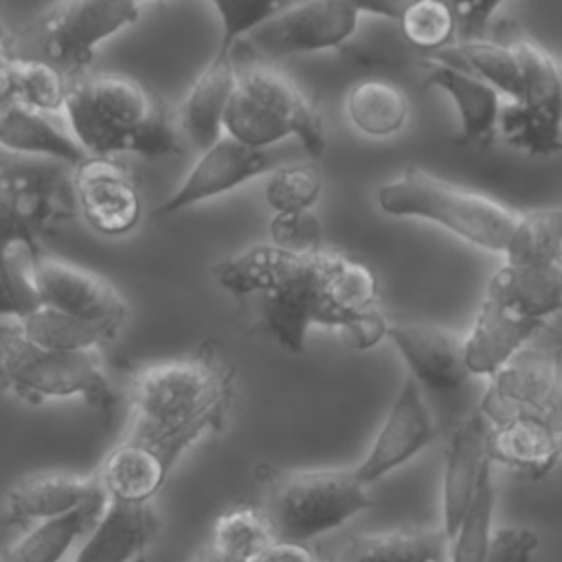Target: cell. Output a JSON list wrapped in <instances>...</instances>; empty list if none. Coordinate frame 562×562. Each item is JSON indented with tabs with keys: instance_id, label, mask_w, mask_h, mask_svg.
Returning <instances> with one entry per match:
<instances>
[{
	"instance_id": "obj_9",
	"label": "cell",
	"mask_w": 562,
	"mask_h": 562,
	"mask_svg": "<svg viewBox=\"0 0 562 562\" xmlns=\"http://www.w3.org/2000/svg\"><path fill=\"white\" fill-rule=\"evenodd\" d=\"M70 173L42 167L0 169V263L15 250H37L35 241L55 224L72 217Z\"/></svg>"
},
{
	"instance_id": "obj_21",
	"label": "cell",
	"mask_w": 562,
	"mask_h": 562,
	"mask_svg": "<svg viewBox=\"0 0 562 562\" xmlns=\"http://www.w3.org/2000/svg\"><path fill=\"white\" fill-rule=\"evenodd\" d=\"M235 48L217 46L176 110L187 147L202 151L224 134L222 121L235 88Z\"/></svg>"
},
{
	"instance_id": "obj_35",
	"label": "cell",
	"mask_w": 562,
	"mask_h": 562,
	"mask_svg": "<svg viewBox=\"0 0 562 562\" xmlns=\"http://www.w3.org/2000/svg\"><path fill=\"white\" fill-rule=\"evenodd\" d=\"M272 533L268 529V522L261 514V509L241 505L224 512L215 525L211 544L217 549L248 562L255 553H259L263 547L272 542Z\"/></svg>"
},
{
	"instance_id": "obj_39",
	"label": "cell",
	"mask_w": 562,
	"mask_h": 562,
	"mask_svg": "<svg viewBox=\"0 0 562 562\" xmlns=\"http://www.w3.org/2000/svg\"><path fill=\"white\" fill-rule=\"evenodd\" d=\"M268 231L272 244L285 250L301 252L321 246V222L314 211L274 213Z\"/></svg>"
},
{
	"instance_id": "obj_44",
	"label": "cell",
	"mask_w": 562,
	"mask_h": 562,
	"mask_svg": "<svg viewBox=\"0 0 562 562\" xmlns=\"http://www.w3.org/2000/svg\"><path fill=\"white\" fill-rule=\"evenodd\" d=\"M248 562H316V558L305 544L272 540L268 547L255 553Z\"/></svg>"
},
{
	"instance_id": "obj_25",
	"label": "cell",
	"mask_w": 562,
	"mask_h": 562,
	"mask_svg": "<svg viewBox=\"0 0 562 562\" xmlns=\"http://www.w3.org/2000/svg\"><path fill=\"white\" fill-rule=\"evenodd\" d=\"M103 487L97 476H81L72 472H37L22 476L7 490L4 512L11 522H40L53 516H61Z\"/></svg>"
},
{
	"instance_id": "obj_47",
	"label": "cell",
	"mask_w": 562,
	"mask_h": 562,
	"mask_svg": "<svg viewBox=\"0 0 562 562\" xmlns=\"http://www.w3.org/2000/svg\"><path fill=\"white\" fill-rule=\"evenodd\" d=\"M11 59H13V55L9 53V48H7L4 42L0 40V92L4 90V79H7V70H9Z\"/></svg>"
},
{
	"instance_id": "obj_46",
	"label": "cell",
	"mask_w": 562,
	"mask_h": 562,
	"mask_svg": "<svg viewBox=\"0 0 562 562\" xmlns=\"http://www.w3.org/2000/svg\"><path fill=\"white\" fill-rule=\"evenodd\" d=\"M193 562H244V560H239V558H235V555H231V553H226V551H222V549H217L215 544L209 542V544L195 555Z\"/></svg>"
},
{
	"instance_id": "obj_10",
	"label": "cell",
	"mask_w": 562,
	"mask_h": 562,
	"mask_svg": "<svg viewBox=\"0 0 562 562\" xmlns=\"http://www.w3.org/2000/svg\"><path fill=\"white\" fill-rule=\"evenodd\" d=\"M138 0H57L37 20L44 61L77 75L88 68L101 42L134 24Z\"/></svg>"
},
{
	"instance_id": "obj_13",
	"label": "cell",
	"mask_w": 562,
	"mask_h": 562,
	"mask_svg": "<svg viewBox=\"0 0 562 562\" xmlns=\"http://www.w3.org/2000/svg\"><path fill=\"white\" fill-rule=\"evenodd\" d=\"M24 270L40 305H48L64 314L123 327L127 318V301L99 272L83 266L29 250Z\"/></svg>"
},
{
	"instance_id": "obj_48",
	"label": "cell",
	"mask_w": 562,
	"mask_h": 562,
	"mask_svg": "<svg viewBox=\"0 0 562 562\" xmlns=\"http://www.w3.org/2000/svg\"><path fill=\"white\" fill-rule=\"evenodd\" d=\"M316 562H318V560H316Z\"/></svg>"
},
{
	"instance_id": "obj_41",
	"label": "cell",
	"mask_w": 562,
	"mask_h": 562,
	"mask_svg": "<svg viewBox=\"0 0 562 562\" xmlns=\"http://www.w3.org/2000/svg\"><path fill=\"white\" fill-rule=\"evenodd\" d=\"M40 301L31 288V281L24 270V259H13L0 263V316L4 318H20Z\"/></svg>"
},
{
	"instance_id": "obj_14",
	"label": "cell",
	"mask_w": 562,
	"mask_h": 562,
	"mask_svg": "<svg viewBox=\"0 0 562 562\" xmlns=\"http://www.w3.org/2000/svg\"><path fill=\"white\" fill-rule=\"evenodd\" d=\"M70 189L77 211L101 235H127L140 220L136 176L114 156H83L70 167Z\"/></svg>"
},
{
	"instance_id": "obj_30",
	"label": "cell",
	"mask_w": 562,
	"mask_h": 562,
	"mask_svg": "<svg viewBox=\"0 0 562 562\" xmlns=\"http://www.w3.org/2000/svg\"><path fill=\"white\" fill-rule=\"evenodd\" d=\"M22 334L40 347L55 351H90L116 338L119 327L83 321L48 305H37L20 318H13Z\"/></svg>"
},
{
	"instance_id": "obj_18",
	"label": "cell",
	"mask_w": 562,
	"mask_h": 562,
	"mask_svg": "<svg viewBox=\"0 0 562 562\" xmlns=\"http://www.w3.org/2000/svg\"><path fill=\"white\" fill-rule=\"evenodd\" d=\"M547 323L527 318L485 294L470 334L463 338V358L470 375L490 378L514 353L527 347Z\"/></svg>"
},
{
	"instance_id": "obj_22",
	"label": "cell",
	"mask_w": 562,
	"mask_h": 562,
	"mask_svg": "<svg viewBox=\"0 0 562 562\" xmlns=\"http://www.w3.org/2000/svg\"><path fill=\"white\" fill-rule=\"evenodd\" d=\"M158 531L151 503L108 498L72 562H132Z\"/></svg>"
},
{
	"instance_id": "obj_2",
	"label": "cell",
	"mask_w": 562,
	"mask_h": 562,
	"mask_svg": "<svg viewBox=\"0 0 562 562\" xmlns=\"http://www.w3.org/2000/svg\"><path fill=\"white\" fill-rule=\"evenodd\" d=\"M235 395V367L215 340L193 353L143 364L130 378L132 411L121 441L169 476L193 443L224 428Z\"/></svg>"
},
{
	"instance_id": "obj_32",
	"label": "cell",
	"mask_w": 562,
	"mask_h": 562,
	"mask_svg": "<svg viewBox=\"0 0 562 562\" xmlns=\"http://www.w3.org/2000/svg\"><path fill=\"white\" fill-rule=\"evenodd\" d=\"M501 255L512 266H562V211L544 206L520 213Z\"/></svg>"
},
{
	"instance_id": "obj_17",
	"label": "cell",
	"mask_w": 562,
	"mask_h": 562,
	"mask_svg": "<svg viewBox=\"0 0 562 562\" xmlns=\"http://www.w3.org/2000/svg\"><path fill=\"white\" fill-rule=\"evenodd\" d=\"M384 338L400 351L411 378L430 391H457L470 375L463 358V338L441 325L389 321Z\"/></svg>"
},
{
	"instance_id": "obj_28",
	"label": "cell",
	"mask_w": 562,
	"mask_h": 562,
	"mask_svg": "<svg viewBox=\"0 0 562 562\" xmlns=\"http://www.w3.org/2000/svg\"><path fill=\"white\" fill-rule=\"evenodd\" d=\"M105 503L108 496L101 490L90 501L61 516L33 522V527L4 553L2 562H61L70 547L92 529L105 509Z\"/></svg>"
},
{
	"instance_id": "obj_36",
	"label": "cell",
	"mask_w": 562,
	"mask_h": 562,
	"mask_svg": "<svg viewBox=\"0 0 562 562\" xmlns=\"http://www.w3.org/2000/svg\"><path fill=\"white\" fill-rule=\"evenodd\" d=\"M492 509H494V483H492V463L487 461L481 470L470 509L457 536L450 542L448 562H483L485 538L492 527Z\"/></svg>"
},
{
	"instance_id": "obj_4",
	"label": "cell",
	"mask_w": 562,
	"mask_h": 562,
	"mask_svg": "<svg viewBox=\"0 0 562 562\" xmlns=\"http://www.w3.org/2000/svg\"><path fill=\"white\" fill-rule=\"evenodd\" d=\"M68 132L86 156H167L187 149L176 110L140 81L81 70L66 81Z\"/></svg>"
},
{
	"instance_id": "obj_43",
	"label": "cell",
	"mask_w": 562,
	"mask_h": 562,
	"mask_svg": "<svg viewBox=\"0 0 562 562\" xmlns=\"http://www.w3.org/2000/svg\"><path fill=\"white\" fill-rule=\"evenodd\" d=\"M386 325H389V318L375 307L360 314L351 323H347L342 329H338V334L349 349L364 351L375 347L380 340H384Z\"/></svg>"
},
{
	"instance_id": "obj_29",
	"label": "cell",
	"mask_w": 562,
	"mask_h": 562,
	"mask_svg": "<svg viewBox=\"0 0 562 562\" xmlns=\"http://www.w3.org/2000/svg\"><path fill=\"white\" fill-rule=\"evenodd\" d=\"M450 538L441 527H400L353 536L340 562H448Z\"/></svg>"
},
{
	"instance_id": "obj_20",
	"label": "cell",
	"mask_w": 562,
	"mask_h": 562,
	"mask_svg": "<svg viewBox=\"0 0 562 562\" xmlns=\"http://www.w3.org/2000/svg\"><path fill=\"white\" fill-rule=\"evenodd\" d=\"M419 66L426 68L428 83L441 88L459 110L461 127L454 145L461 149H485L494 143L501 110L496 90L472 72L432 55H426Z\"/></svg>"
},
{
	"instance_id": "obj_16",
	"label": "cell",
	"mask_w": 562,
	"mask_h": 562,
	"mask_svg": "<svg viewBox=\"0 0 562 562\" xmlns=\"http://www.w3.org/2000/svg\"><path fill=\"white\" fill-rule=\"evenodd\" d=\"M435 439L432 419L422 397L419 384L408 375L395 395L389 415L367 452V457L353 465V474L362 485H371L411 461Z\"/></svg>"
},
{
	"instance_id": "obj_31",
	"label": "cell",
	"mask_w": 562,
	"mask_h": 562,
	"mask_svg": "<svg viewBox=\"0 0 562 562\" xmlns=\"http://www.w3.org/2000/svg\"><path fill=\"white\" fill-rule=\"evenodd\" d=\"M345 112L358 132L382 138L395 134L406 123L408 97L400 86L369 77L347 92Z\"/></svg>"
},
{
	"instance_id": "obj_3",
	"label": "cell",
	"mask_w": 562,
	"mask_h": 562,
	"mask_svg": "<svg viewBox=\"0 0 562 562\" xmlns=\"http://www.w3.org/2000/svg\"><path fill=\"white\" fill-rule=\"evenodd\" d=\"M432 57L454 64L490 83L501 97L496 132L531 156H551L562 147V86L555 57L522 33L452 42Z\"/></svg>"
},
{
	"instance_id": "obj_6",
	"label": "cell",
	"mask_w": 562,
	"mask_h": 562,
	"mask_svg": "<svg viewBox=\"0 0 562 562\" xmlns=\"http://www.w3.org/2000/svg\"><path fill=\"white\" fill-rule=\"evenodd\" d=\"M222 132L255 149L294 136L314 160L325 154L327 145L323 119L314 103L294 79L261 59L241 72L237 70Z\"/></svg>"
},
{
	"instance_id": "obj_45",
	"label": "cell",
	"mask_w": 562,
	"mask_h": 562,
	"mask_svg": "<svg viewBox=\"0 0 562 562\" xmlns=\"http://www.w3.org/2000/svg\"><path fill=\"white\" fill-rule=\"evenodd\" d=\"M345 2H349L360 15H382V18L397 20L411 0H345Z\"/></svg>"
},
{
	"instance_id": "obj_5",
	"label": "cell",
	"mask_w": 562,
	"mask_h": 562,
	"mask_svg": "<svg viewBox=\"0 0 562 562\" xmlns=\"http://www.w3.org/2000/svg\"><path fill=\"white\" fill-rule=\"evenodd\" d=\"M378 206L393 217L428 220L492 252H503L520 215L483 191L452 184L413 165L378 189Z\"/></svg>"
},
{
	"instance_id": "obj_33",
	"label": "cell",
	"mask_w": 562,
	"mask_h": 562,
	"mask_svg": "<svg viewBox=\"0 0 562 562\" xmlns=\"http://www.w3.org/2000/svg\"><path fill=\"white\" fill-rule=\"evenodd\" d=\"M4 90L33 110L55 114L64 108L66 77L44 59L13 57L7 70Z\"/></svg>"
},
{
	"instance_id": "obj_34",
	"label": "cell",
	"mask_w": 562,
	"mask_h": 562,
	"mask_svg": "<svg viewBox=\"0 0 562 562\" xmlns=\"http://www.w3.org/2000/svg\"><path fill=\"white\" fill-rule=\"evenodd\" d=\"M263 198L274 213L312 211L323 193V171L314 158L296 160L268 171Z\"/></svg>"
},
{
	"instance_id": "obj_1",
	"label": "cell",
	"mask_w": 562,
	"mask_h": 562,
	"mask_svg": "<svg viewBox=\"0 0 562 562\" xmlns=\"http://www.w3.org/2000/svg\"><path fill=\"white\" fill-rule=\"evenodd\" d=\"M217 283L237 299L261 296V327L292 353L305 349L310 327L342 329L378 307L373 270L338 250H285L255 244L215 263Z\"/></svg>"
},
{
	"instance_id": "obj_23",
	"label": "cell",
	"mask_w": 562,
	"mask_h": 562,
	"mask_svg": "<svg viewBox=\"0 0 562 562\" xmlns=\"http://www.w3.org/2000/svg\"><path fill=\"white\" fill-rule=\"evenodd\" d=\"M0 147L24 156L48 158L66 167L77 165L86 156L72 134L50 114L20 103L7 90L0 92Z\"/></svg>"
},
{
	"instance_id": "obj_11",
	"label": "cell",
	"mask_w": 562,
	"mask_h": 562,
	"mask_svg": "<svg viewBox=\"0 0 562 562\" xmlns=\"http://www.w3.org/2000/svg\"><path fill=\"white\" fill-rule=\"evenodd\" d=\"M479 413L487 426L516 417L560 424V360L555 349L522 347L487 378Z\"/></svg>"
},
{
	"instance_id": "obj_37",
	"label": "cell",
	"mask_w": 562,
	"mask_h": 562,
	"mask_svg": "<svg viewBox=\"0 0 562 562\" xmlns=\"http://www.w3.org/2000/svg\"><path fill=\"white\" fill-rule=\"evenodd\" d=\"M397 22L422 55H432L454 42V18L441 0H411Z\"/></svg>"
},
{
	"instance_id": "obj_24",
	"label": "cell",
	"mask_w": 562,
	"mask_h": 562,
	"mask_svg": "<svg viewBox=\"0 0 562 562\" xmlns=\"http://www.w3.org/2000/svg\"><path fill=\"white\" fill-rule=\"evenodd\" d=\"M485 459L516 468L533 479L547 476L560 457V424L542 417H516L487 426Z\"/></svg>"
},
{
	"instance_id": "obj_27",
	"label": "cell",
	"mask_w": 562,
	"mask_h": 562,
	"mask_svg": "<svg viewBox=\"0 0 562 562\" xmlns=\"http://www.w3.org/2000/svg\"><path fill=\"white\" fill-rule=\"evenodd\" d=\"M338 55L360 70H402L422 64L426 55L411 46L393 18L360 15L353 31L336 48Z\"/></svg>"
},
{
	"instance_id": "obj_7",
	"label": "cell",
	"mask_w": 562,
	"mask_h": 562,
	"mask_svg": "<svg viewBox=\"0 0 562 562\" xmlns=\"http://www.w3.org/2000/svg\"><path fill=\"white\" fill-rule=\"evenodd\" d=\"M0 386L26 402L81 397L101 411L116 402L97 349L40 347L22 334L13 318L0 323Z\"/></svg>"
},
{
	"instance_id": "obj_15",
	"label": "cell",
	"mask_w": 562,
	"mask_h": 562,
	"mask_svg": "<svg viewBox=\"0 0 562 562\" xmlns=\"http://www.w3.org/2000/svg\"><path fill=\"white\" fill-rule=\"evenodd\" d=\"M272 158L266 149L248 147L228 134H222L213 145L200 151V158L189 169L180 187L156 209V217H171L204 200L228 193L248 180L268 173Z\"/></svg>"
},
{
	"instance_id": "obj_38",
	"label": "cell",
	"mask_w": 562,
	"mask_h": 562,
	"mask_svg": "<svg viewBox=\"0 0 562 562\" xmlns=\"http://www.w3.org/2000/svg\"><path fill=\"white\" fill-rule=\"evenodd\" d=\"M294 2L296 0H211L222 26L220 46L235 48L252 29Z\"/></svg>"
},
{
	"instance_id": "obj_8",
	"label": "cell",
	"mask_w": 562,
	"mask_h": 562,
	"mask_svg": "<svg viewBox=\"0 0 562 562\" xmlns=\"http://www.w3.org/2000/svg\"><path fill=\"white\" fill-rule=\"evenodd\" d=\"M369 507L367 485L351 468H318L274 476L261 514L274 540L303 544Z\"/></svg>"
},
{
	"instance_id": "obj_40",
	"label": "cell",
	"mask_w": 562,
	"mask_h": 562,
	"mask_svg": "<svg viewBox=\"0 0 562 562\" xmlns=\"http://www.w3.org/2000/svg\"><path fill=\"white\" fill-rule=\"evenodd\" d=\"M538 544L540 538L529 527H490L483 549V562H531Z\"/></svg>"
},
{
	"instance_id": "obj_12",
	"label": "cell",
	"mask_w": 562,
	"mask_h": 562,
	"mask_svg": "<svg viewBox=\"0 0 562 562\" xmlns=\"http://www.w3.org/2000/svg\"><path fill=\"white\" fill-rule=\"evenodd\" d=\"M358 18L360 13L345 0H296L252 29L241 42L268 64L301 53L336 50Z\"/></svg>"
},
{
	"instance_id": "obj_26",
	"label": "cell",
	"mask_w": 562,
	"mask_h": 562,
	"mask_svg": "<svg viewBox=\"0 0 562 562\" xmlns=\"http://www.w3.org/2000/svg\"><path fill=\"white\" fill-rule=\"evenodd\" d=\"M485 294L514 312L547 323L562 305V266H512L503 263L487 281Z\"/></svg>"
},
{
	"instance_id": "obj_19",
	"label": "cell",
	"mask_w": 562,
	"mask_h": 562,
	"mask_svg": "<svg viewBox=\"0 0 562 562\" xmlns=\"http://www.w3.org/2000/svg\"><path fill=\"white\" fill-rule=\"evenodd\" d=\"M487 432V422L479 411H472L454 424L446 441V461H443V483H441V509L443 522L441 529L450 538L457 536L474 490L481 476L483 465L487 463L483 441Z\"/></svg>"
},
{
	"instance_id": "obj_42",
	"label": "cell",
	"mask_w": 562,
	"mask_h": 562,
	"mask_svg": "<svg viewBox=\"0 0 562 562\" xmlns=\"http://www.w3.org/2000/svg\"><path fill=\"white\" fill-rule=\"evenodd\" d=\"M454 18V42L487 37L492 18L505 0H441Z\"/></svg>"
}]
</instances>
